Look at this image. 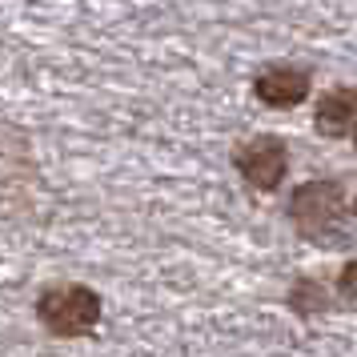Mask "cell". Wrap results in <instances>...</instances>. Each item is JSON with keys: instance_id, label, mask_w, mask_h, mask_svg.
<instances>
[{"instance_id": "obj_1", "label": "cell", "mask_w": 357, "mask_h": 357, "mask_svg": "<svg viewBox=\"0 0 357 357\" xmlns=\"http://www.w3.org/2000/svg\"><path fill=\"white\" fill-rule=\"evenodd\" d=\"M33 313L45 333H52L61 341H77V337L97 333L100 317H105V301L84 281H61V285H49V289L36 293Z\"/></svg>"}, {"instance_id": "obj_2", "label": "cell", "mask_w": 357, "mask_h": 357, "mask_svg": "<svg viewBox=\"0 0 357 357\" xmlns=\"http://www.w3.org/2000/svg\"><path fill=\"white\" fill-rule=\"evenodd\" d=\"M289 225L309 237V241H329V237H341V229H345V189H341V181H305V185H297L289 193Z\"/></svg>"}, {"instance_id": "obj_3", "label": "cell", "mask_w": 357, "mask_h": 357, "mask_svg": "<svg viewBox=\"0 0 357 357\" xmlns=\"http://www.w3.org/2000/svg\"><path fill=\"white\" fill-rule=\"evenodd\" d=\"M233 169L253 193H277L289 177V145L273 132L249 137L245 145L233 149Z\"/></svg>"}, {"instance_id": "obj_4", "label": "cell", "mask_w": 357, "mask_h": 357, "mask_svg": "<svg viewBox=\"0 0 357 357\" xmlns=\"http://www.w3.org/2000/svg\"><path fill=\"white\" fill-rule=\"evenodd\" d=\"M309 89H313V77L293 65H269L253 77V97L265 109H297L301 100H309Z\"/></svg>"}, {"instance_id": "obj_5", "label": "cell", "mask_w": 357, "mask_h": 357, "mask_svg": "<svg viewBox=\"0 0 357 357\" xmlns=\"http://www.w3.org/2000/svg\"><path fill=\"white\" fill-rule=\"evenodd\" d=\"M313 129L329 137V141H341V137H354L357 129V89L341 84V89H329L317 109H313Z\"/></svg>"}, {"instance_id": "obj_6", "label": "cell", "mask_w": 357, "mask_h": 357, "mask_svg": "<svg viewBox=\"0 0 357 357\" xmlns=\"http://www.w3.org/2000/svg\"><path fill=\"white\" fill-rule=\"evenodd\" d=\"M285 305H289L301 321H317L325 313H333V297H329V289H325L321 281H313V277H293L289 293H285Z\"/></svg>"}, {"instance_id": "obj_7", "label": "cell", "mask_w": 357, "mask_h": 357, "mask_svg": "<svg viewBox=\"0 0 357 357\" xmlns=\"http://www.w3.org/2000/svg\"><path fill=\"white\" fill-rule=\"evenodd\" d=\"M333 285H337V293L345 297V301H354V305H357V257L341 265V273H337Z\"/></svg>"}, {"instance_id": "obj_8", "label": "cell", "mask_w": 357, "mask_h": 357, "mask_svg": "<svg viewBox=\"0 0 357 357\" xmlns=\"http://www.w3.org/2000/svg\"><path fill=\"white\" fill-rule=\"evenodd\" d=\"M354 217H357V193H354Z\"/></svg>"}, {"instance_id": "obj_9", "label": "cell", "mask_w": 357, "mask_h": 357, "mask_svg": "<svg viewBox=\"0 0 357 357\" xmlns=\"http://www.w3.org/2000/svg\"><path fill=\"white\" fill-rule=\"evenodd\" d=\"M354 145H357V129H354Z\"/></svg>"}]
</instances>
